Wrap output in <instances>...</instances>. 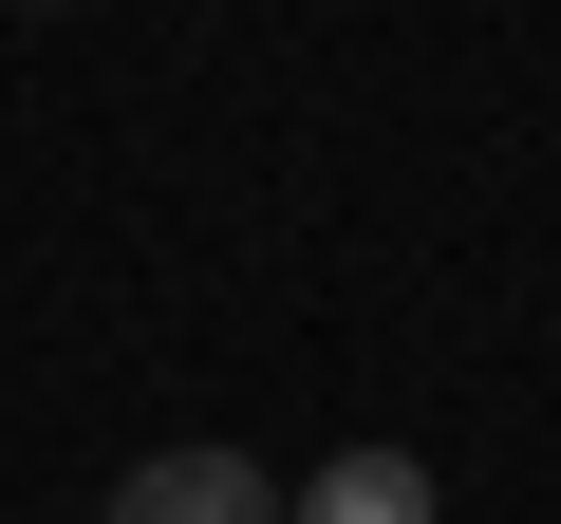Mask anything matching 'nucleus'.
<instances>
[{
	"label": "nucleus",
	"mask_w": 561,
	"mask_h": 524,
	"mask_svg": "<svg viewBox=\"0 0 561 524\" xmlns=\"http://www.w3.org/2000/svg\"><path fill=\"white\" fill-rule=\"evenodd\" d=\"M94 524H300V487H280L262 449H150V468H113Z\"/></svg>",
	"instance_id": "nucleus-1"
},
{
	"label": "nucleus",
	"mask_w": 561,
	"mask_h": 524,
	"mask_svg": "<svg viewBox=\"0 0 561 524\" xmlns=\"http://www.w3.org/2000/svg\"><path fill=\"white\" fill-rule=\"evenodd\" d=\"M300 524H449V487H431L412 449H337V468L300 487Z\"/></svg>",
	"instance_id": "nucleus-2"
}]
</instances>
